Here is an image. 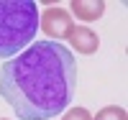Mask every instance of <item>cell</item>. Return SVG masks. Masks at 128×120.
<instances>
[{"instance_id":"6da1fadb","label":"cell","mask_w":128,"mask_h":120,"mask_svg":"<svg viewBox=\"0 0 128 120\" xmlns=\"http://www.w3.org/2000/svg\"><path fill=\"white\" fill-rule=\"evenodd\" d=\"M77 90V59L56 41H34L0 69V97L18 120H51Z\"/></svg>"},{"instance_id":"7a4b0ae2","label":"cell","mask_w":128,"mask_h":120,"mask_svg":"<svg viewBox=\"0 0 128 120\" xmlns=\"http://www.w3.org/2000/svg\"><path fill=\"white\" fill-rule=\"evenodd\" d=\"M38 31L34 0H0V59H13L28 49Z\"/></svg>"},{"instance_id":"3957f363","label":"cell","mask_w":128,"mask_h":120,"mask_svg":"<svg viewBox=\"0 0 128 120\" xmlns=\"http://www.w3.org/2000/svg\"><path fill=\"white\" fill-rule=\"evenodd\" d=\"M38 28L49 36V41L62 43V38H67L69 31L74 28V20L69 18V13L64 8H46L38 15Z\"/></svg>"},{"instance_id":"277c9868","label":"cell","mask_w":128,"mask_h":120,"mask_svg":"<svg viewBox=\"0 0 128 120\" xmlns=\"http://www.w3.org/2000/svg\"><path fill=\"white\" fill-rule=\"evenodd\" d=\"M67 38H69V43L74 46L77 54H95L98 46H100L98 33H95L92 28H87V26H74V28L69 31Z\"/></svg>"},{"instance_id":"5b68a950","label":"cell","mask_w":128,"mask_h":120,"mask_svg":"<svg viewBox=\"0 0 128 120\" xmlns=\"http://www.w3.org/2000/svg\"><path fill=\"white\" fill-rule=\"evenodd\" d=\"M72 13L84 23H92L105 13V3L102 0H72Z\"/></svg>"},{"instance_id":"8992f818","label":"cell","mask_w":128,"mask_h":120,"mask_svg":"<svg viewBox=\"0 0 128 120\" xmlns=\"http://www.w3.org/2000/svg\"><path fill=\"white\" fill-rule=\"evenodd\" d=\"M92 120H126V110L118 105H108L98 110V115H92Z\"/></svg>"},{"instance_id":"52a82bcc","label":"cell","mask_w":128,"mask_h":120,"mask_svg":"<svg viewBox=\"0 0 128 120\" xmlns=\"http://www.w3.org/2000/svg\"><path fill=\"white\" fill-rule=\"evenodd\" d=\"M62 120H92V115L84 110V107H72V110L64 113V118H62Z\"/></svg>"},{"instance_id":"ba28073f","label":"cell","mask_w":128,"mask_h":120,"mask_svg":"<svg viewBox=\"0 0 128 120\" xmlns=\"http://www.w3.org/2000/svg\"><path fill=\"white\" fill-rule=\"evenodd\" d=\"M0 120H8V118H0Z\"/></svg>"}]
</instances>
